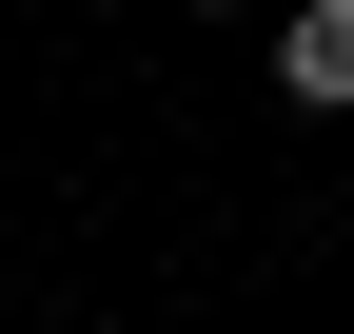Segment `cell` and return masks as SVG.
<instances>
[{"label":"cell","instance_id":"6da1fadb","mask_svg":"<svg viewBox=\"0 0 354 334\" xmlns=\"http://www.w3.org/2000/svg\"><path fill=\"white\" fill-rule=\"evenodd\" d=\"M276 79H295V99H354V0H295V20H276Z\"/></svg>","mask_w":354,"mask_h":334}]
</instances>
